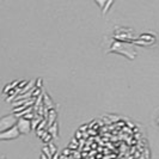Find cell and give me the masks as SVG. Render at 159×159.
<instances>
[{
  "label": "cell",
  "mask_w": 159,
  "mask_h": 159,
  "mask_svg": "<svg viewBox=\"0 0 159 159\" xmlns=\"http://www.w3.org/2000/svg\"><path fill=\"white\" fill-rule=\"evenodd\" d=\"M96 1H98V4H99V6H101V8H103V7H104V5H105V3H107V0H96Z\"/></svg>",
  "instance_id": "cell-14"
},
{
  "label": "cell",
  "mask_w": 159,
  "mask_h": 159,
  "mask_svg": "<svg viewBox=\"0 0 159 159\" xmlns=\"http://www.w3.org/2000/svg\"><path fill=\"white\" fill-rule=\"evenodd\" d=\"M110 4H113V0H108V3H105L104 7H103V13H104V15L108 12V10H109V7H110Z\"/></svg>",
  "instance_id": "cell-12"
},
{
  "label": "cell",
  "mask_w": 159,
  "mask_h": 159,
  "mask_svg": "<svg viewBox=\"0 0 159 159\" xmlns=\"http://www.w3.org/2000/svg\"><path fill=\"white\" fill-rule=\"evenodd\" d=\"M39 159H49L44 153H41V157H39Z\"/></svg>",
  "instance_id": "cell-17"
},
{
  "label": "cell",
  "mask_w": 159,
  "mask_h": 159,
  "mask_svg": "<svg viewBox=\"0 0 159 159\" xmlns=\"http://www.w3.org/2000/svg\"><path fill=\"white\" fill-rule=\"evenodd\" d=\"M20 135V132L16 126H13L4 132H0V140H12V139H17Z\"/></svg>",
  "instance_id": "cell-2"
},
{
  "label": "cell",
  "mask_w": 159,
  "mask_h": 159,
  "mask_svg": "<svg viewBox=\"0 0 159 159\" xmlns=\"http://www.w3.org/2000/svg\"><path fill=\"white\" fill-rule=\"evenodd\" d=\"M26 84H28V82H25V80H22V82H20V84H18V89L20 90V89H22V87H23L24 85H26Z\"/></svg>",
  "instance_id": "cell-16"
},
{
  "label": "cell",
  "mask_w": 159,
  "mask_h": 159,
  "mask_svg": "<svg viewBox=\"0 0 159 159\" xmlns=\"http://www.w3.org/2000/svg\"><path fill=\"white\" fill-rule=\"evenodd\" d=\"M17 121H18V117L15 114H10V115L3 117L1 120H0V132H4L13 126H16Z\"/></svg>",
  "instance_id": "cell-1"
},
{
  "label": "cell",
  "mask_w": 159,
  "mask_h": 159,
  "mask_svg": "<svg viewBox=\"0 0 159 159\" xmlns=\"http://www.w3.org/2000/svg\"><path fill=\"white\" fill-rule=\"evenodd\" d=\"M152 123L154 127H157L159 129V107L154 109L153 114H152Z\"/></svg>",
  "instance_id": "cell-7"
},
{
  "label": "cell",
  "mask_w": 159,
  "mask_h": 159,
  "mask_svg": "<svg viewBox=\"0 0 159 159\" xmlns=\"http://www.w3.org/2000/svg\"><path fill=\"white\" fill-rule=\"evenodd\" d=\"M51 159H60V153H59V151H56L54 154H53Z\"/></svg>",
  "instance_id": "cell-15"
},
{
  "label": "cell",
  "mask_w": 159,
  "mask_h": 159,
  "mask_svg": "<svg viewBox=\"0 0 159 159\" xmlns=\"http://www.w3.org/2000/svg\"><path fill=\"white\" fill-rule=\"evenodd\" d=\"M42 116H37V117H35L34 120H31V130H36V128L38 127V125H39V122H41V120H42Z\"/></svg>",
  "instance_id": "cell-9"
},
{
  "label": "cell",
  "mask_w": 159,
  "mask_h": 159,
  "mask_svg": "<svg viewBox=\"0 0 159 159\" xmlns=\"http://www.w3.org/2000/svg\"><path fill=\"white\" fill-rule=\"evenodd\" d=\"M47 130H48V133L53 136V139H58L59 138V123L56 121L53 123L51 126H49L47 128Z\"/></svg>",
  "instance_id": "cell-4"
},
{
  "label": "cell",
  "mask_w": 159,
  "mask_h": 159,
  "mask_svg": "<svg viewBox=\"0 0 159 159\" xmlns=\"http://www.w3.org/2000/svg\"><path fill=\"white\" fill-rule=\"evenodd\" d=\"M17 127L20 132V134H28L31 130V121L25 120L24 117H19L17 121Z\"/></svg>",
  "instance_id": "cell-3"
},
{
  "label": "cell",
  "mask_w": 159,
  "mask_h": 159,
  "mask_svg": "<svg viewBox=\"0 0 159 159\" xmlns=\"http://www.w3.org/2000/svg\"><path fill=\"white\" fill-rule=\"evenodd\" d=\"M48 147H49V150H50L51 154H54V153L58 151V147H56V146H55V145L53 144V142H49V144H48Z\"/></svg>",
  "instance_id": "cell-11"
},
{
  "label": "cell",
  "mask_w": 159,
  "mask_h": 159,
  "mask_svg": "<svg viewBox=\"0 0 159 159\" xmlns=\"http://www.w3.org/2000/svg\"><path fill=\"white\" fill-rule=\"evenodd\" d=\"M42 96H43V104L44 107L49 110V109H54V103H53L51 98L46 94V92H42Z\"/></svg>",
  "instance_id": "cell-6"
},
{
  "label": "cell",
  "mask_w": 159,
  "mask_h": 159,
  "mask_svg": "<svg viewBox=\"0 0 159 159\" xmlns=\"http://www.w3.org/2000/svg\"><path fill=\"white\" fill-rule=\"evenodd\" d=\"M39 139H41L43 142H46V144H49V142H50V140L53 139V136L48 133V130H44V132H43V134H42L41 136H39Z\"/></svg>",
  "instance_id": "cell-8"
},
{
  "label": "cell",
  "mask_w": 159,
  "mask_h": 159,
  "mask_svg": "<svg viewBox=\"0 0 159 159\" xmlns=\"http://www.w3.org/2000/svg\"><path fill=\"white\" fill-rule=\"evenodd\" d=\"M35 86H36L37 89H42V79H41V78H38L37 80H36V84H35Z\"/></svg>",
  "instance_id": "cell-13"
},
{
  "label": "cell",
  "mask_w": 159,
  "mask_h": 159,
  "mask_svg": "<svg viewBox=\"0 0 159 159\" xmlns=\"http://www.w3.org/2000/svg\"><path fill=\"white\" fill-rule=\"evenodd\" d=\"M42 153H44L49 159H51V157H53V154H51L49 147H48V145H47V146H43V147H42Z\"/></svg>",
  "instance_id": "cell-10"
},
{
  "label": "cell",
  "mask_w": 159,
  "mask_h": 159,
  "mask_svg": "<svg viewBox=\"0 0 159 159\" xmlns=\"http://www.w3.org/2000/svg\"><path fill=\"white\" fill-rule=\"evenodd\" d=\"M56 111H55V109H49L48 110V116H47V128L49 127V126H51L53 123H54L55 121H56Z\"/></svg>",
  "instance_id": "cell-5"
}]
</instances>
